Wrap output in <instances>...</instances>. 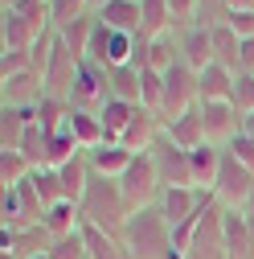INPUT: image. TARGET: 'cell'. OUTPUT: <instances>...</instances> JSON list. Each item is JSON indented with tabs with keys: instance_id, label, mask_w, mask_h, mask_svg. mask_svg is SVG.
<instances>
[{
	"instance_id": "cell-22",
	"label": "cell",
	"mask_w": 254,
	"mask_h": 259,
	"mask_svg": "<svg viewBox=\"0 0 254 259\" xmlns=\"http://www.w3.org/2000/svg\"><path fill=\"white\" fill-rule=\"evenodd\" d=\"M234 82H238L234 70H226V66H217V62H209V66L201 70V103H230Z\"/></svg>"
},
{
	"instance_id": "cell-21",
	"label": "cell",
	"mask_w": 254,
	"mask_h": 259,
	"mask_svg": "<svg viewBox=\"0 0 254 259\" xmlns=\"http://www.w3.org/2000/svg\"><path fill=\"white\" fill-rule=\"evenodd\" d=\"M78 231H82V243H86V255H90V259H132V255H127V247H123V239L107 235L103 226L82 222Z\"/></svg>"
},
{
	"instance_id": "cell-37",
	"label": "cell",
	"mask_w": 254,
	"mask_h": 259,
	"mask_svg": "<svg viewBox=\"0 0 254 259\" xmlns=\"http://www.w3.org/2000/svg\"><path fill=\"white\" fill-rule=\"evenodd\" d=\"M94 21H99V17H94V13H86V17H78L74 25H66V29H61V41H66L78 58H86V46H90V33H94Z\"/></svg>"
},
{
	"instance_id": "cell-19",
	"label": "cell",
	"mask_w": 254,
	"mask_h": 259,
	"mask_svg": "<svg viewBox=\"0 0 254 259\" xmlns=\"http://www.w3.org/2000/svg\"><path fill=\"white\" fill-rule=\"evenodd\" d=\"M66 127H70V136L78 140V148H82V152H90V148L107 144V127H103V119L94 115V111H78V107H70Z\"/></svg>"
},
{
	"instance_id": "cell-42",
	"label": "cell",
	"mask_w": 254,
	"mask_h": 259,
	"mask_svg": "<svg viewBox=\"0 0 254 259\" xmlns=\"http://www.w3.org/2000/svg\"><path fill=\"white\" fill-rule=\"evenodd\" d=\"M238 165H246V169H254V136H246V132H238L234 140H230V148H226Z\"/></svg>"
},
{
	"instance_id": "cell-15",
	"label": "cell",
	"mask_w": 254,
	"mask_h": 259,
	"mask_svg": "<svg viewBox=\"0 0 254 259\" xmlns=\"http://www.w3.org/2000/svg\"><path fill=\"white\" fill-rule=\"evenodd\" d=\"M160 132H164L160 115H156V111H148V107H136V115H132V123L123 127L119 144H123L127 152H148V148L156 144V136H160Z\"/></svg>"
},
{
	"instance_id": "cell-4",
	"label": "cell",
	"mask_w": 254,
	"mask_h": 259,
	"mask_svg": "<svg viewBox=\"0 0 254 259\" xmlns=\"http://www.w3.org/2000/svg\"><path fill=\"white\" fill-rule=\"evenodd\" d=\"M213 198H217L221 210H242L246 214V206L254 198V169L238 165V160L226 152L221 156V169H217V181H213Z\"/></svg>"
},
{
	"instance_id": "cell-14",
	"label": "cell",
	"mask_w": 254,
	"mask_h": 259,
	"mask_svg": "<svg viewBox=\"0 0 254 259\" xmlns=\"http://www.w3.org/2000/svg\"><path fill=\"white\" fill-rule=\"evenodd\" d=\"M53 247V235L45 226H17L5 231V259H37Z\"/></svg>"
},
{
	"instance_id": "cell-5",
	"label": "cell",
	"mask_w": 254,
	"mask_h": 259,
	"mask_svg": "<svg viewBox=\"0 0 254 259\" xmlns=\"http://www.w3.org/2000/svg\"><path fill=\"white\" fill-rule=\"evenodd\" d=\"M119 189H123L127 206H132V214L160 202V189H164V185H160V177H156V165H152L148 152H136V160H132L127 173L119 177Z\"/></svg>"
},
{
	"instance_id": "cell-16",
	"label": "cell",
	"mask_w": 254,
	"mask_h": 259,
	"mask_svg": "<svg viewBox=\"0 0 254 259\" xmlns=\"http://www.w3.org/2000/svg\"><path fill=\"white\" fill-rule=\"evenodd\" d=\"M226 259H254V222L242 210H226Z\"/></svg>"
},
{
	"instance_id": "cell-31",
	"label": "cell",
	"mask_w": 254,
	"mask_h": 259,
	"mask_svg": "<svg viewBox=\"0 0 254 259\" xmlns=\"http://www.w3.org/2000/svg\"><path fill=\"white\" fill-rule=\"evenodd\" d=\"M180 62V46H176V33H164V37H152L148 46V70H160L168 74L172 66Z\"/></svg>"
},
{
	"instance_id": "cell-40",
	"label": "cell",
	"mask_w": 254,
	"mask_h": 259,
	"mask_svg": "<svg viewBox=\"0 0 254 259\" xmlns=\"http://www.w3.org/2000/svg\"><path fill=\"white\" fill-rule=\"evenodd\" d=\"M230 103L238 107V115H254V74H238Z\"/></svg>"
},
{
	"instance_id": "cell-30",
	"label": "cell",
	"mask_w": 254,
	"mask_h": 259,
	"mask_svg": "<svg viewBox=\"0 0 254 259\" xmlns=\"http://www.w3.org/2000/svg\"><path fill=\"white\" fill-rule=\"evenodd\" d=\"M132 115H136V103H123V99H107L99 107V119L107 127V144H119V136H123V127L132 123Z\"/></svg>"
},
{
	"instance_id": "cell-13",
	"label": "cell",
	"mask_w": 254,
	"mask_h": 259,
	"mask_svg": "<svg viewBox=\"0 0 254 259\" xmlns=\"http://www.w3.org/2000/svg\"><path fill=\"white\" fill-rule=\"evenodd\" d=\"M78 62H82V58L57 37V41H53V54H49V66H45V91L57 95V99H66L70 87H74V74H78Z\"/></svg>"
},
{
	"instance_id": "cell-35",
	"label": "cell",
	"mask_w": 254,
	"mask_h": 259,
	"mask_svg": "<svg viewBox=\"0 0 254 259\" xmlns=\"http://www.w3.org/2000/svg\"><path fill=\"white\" fill-rule=\"evenodd\" d=\"M45 152H49V165L61 169V165H66V160H74L82 148H78V140L70 136V127H61V132H49V136H45Z\"/></svg>"
},
{
	"instance_id": "cell-24",
	"label": "cell",
	"mask_w": 254,
	"mask_h": 259,
	"mask_svg": "<svg viewBox=\"0 0 254 259\" xmlns=\"http://www.w3.org/2000/svg\"><path fill=\"white\" fill-rule=\"evenodd\" d=\"M94 17L119 33H140V0H107Z\"/></svg>"
},
{
	"instance_id": "cell-43",
	"label": "cell",
	"mask_w": 254,
	"mask_h": 259,
	"mask_svg": "<svg viewBox=\"0 0 254 259\" xmlns=\"http://www.w3.org/2000/svg\"><path fill=\"white\" fill-rule=\"evenodd\" d=\"M226 25L234 29L242 41H246V37H254V9H238V13H230V17H226Z\"/></svg>"
},
{
	"instance_id": "cell-32",
	"label": "cell",
	"mask_w": 254,
	"mask_h": 259,
	"mask_svg": "<svg viewBox=\"0 0 254 259\" xmlns=\"http://www.w3.org/2000/svg\"><path fill=\"white\" fill-rule=\"evenodd\" d=\"M33 189L41 193V202H45V210L49 206H57V202H66V189H61V173L53 169V165H41V169H33Z\"/></svg>"
},
{
	"instance_id": "cell-49",
	"label": "cell",
	"mask_w": 254,
	"mask_h": 259,
	"mask_svg": "<svg viewBox=\"0 0 254 259\" xmlns=\"http://www.w3.org/2000/svg\"><path fill=\"white\" fill-rule=\"evenodd\" d=\"M246 214H250V218H254V198H250V206H246Z\"/></svg>"
},
{
	"instance_id": "cell-23",
	"label": "cell",
	"mask_w": 254,
	"mask_h": 259,
	"mask_svg": "<svg viewBox=\"0 0 254 259\" xmlns=\"http://www.w3.org/2000/svg\"><path fill=\"white\" fill-rule=\"evenodd\" d=\"M209 37H213V62L217 66H226L234 74H242V62H238V50H242V37L234 29L221 21V25H209Z\"/></svg>"
},
{
	"instance_id": "cell-18",
	"label": "cell",
	"mask_w": 254,
	"mask_h": 259,
	"mask_svg": "<svg viewBox=\"0 0 254 259\" xmlns=\"http://www.w3.org/2000/svg\"><path fill=\"white\" fill-rule=\"evenodd\" d=\"M86 160H90V173H99V177H123L127 173V165L136 160V152H127L123 144H99V148H90L86 152Z\"/></svg>"
},
{
	"instance_id": "cell-25",
	"label": "cell",
	"mask_w": 254,
	"mask_h": 259,
	"mask_svg": "<svg viewBox=\"0 0 254 259\" xmlns=\"http://www.w3.org/2000/svg\"><path fill=\"white\" fill-rule=\"evenodd\" d=\"M0 37H5V50H33V41L41 37L33 25H29L21 13L5 9V21H0Z\"/></svg>"
},
{
	"instance_id": "cell-46",
	"label": "cell",
	"mask_w": 254,
	"mask_h": 259,
	"mask_svg": "<svg viewBox=\"0 0 254 259\" xmlns=\"http://www.w3.org/2000/svg\"><path fill=\"white\" fill-rule=\"evenodd\" d=\"M242 132H246V136H254V115H242Z\"/></svg>"
},
{
	"instance_id": "cell-9",
	"label": "cell",
	"mask_w": 254,
	"mask_h": 259,
	"mask_svg": "<svg viewBox=\"0 0 254 259\" xmlns=\"http://www.w3.org/2000/svg\"><path fill=\"white\" fill-rule=\"evenodd\" d=\"M209 202H217L209 189H193V185H168V189H160V206L164 210V218L172 222V226H180L184 218H193L201 206H209Z\"/></svg>"
},
{
	"instance_id": "cell-29",
	"label": "cell",
	"mask_w": 254,
	"mask_h": 259,
	"mask_svg": "<svg viewBox=\"0 0 254 259\" xmlns=\"http://www.w3.org/2000/svg\"><path fill=\"white\" fill-rule=\"evenodd\" d=\"M78 226H82V210H78V202H57V206L45 210V231H49L53 239L74 235Z\"/></svg>"
},
{
	"instance_id": "cell-10",
	"label": "cell",
	"mask_w": 254,
	"mask_h": 259,
	"mask_svg": "<svg viewBox=\"0 0 254 259\" xmlns=\"http://www.w3.org/2000/svg\"><path fill=\"white\" fill-rule=\"evenodd\" d=\"M201 107V119H205V144H217V148H230V140L242 132V115L234 103H197Z\"/></svg>"
},
{
	"instance_id": "cell-2",
	"label": "cell",
	"mask_w": 254,
	"mask_h": 259,
	"mask_svg": "<svg viewBox=\"0 0 254 259\" xmlns=\"http://www.w3.org/2000/svg\"><path fill=\"white\" fill-rule=\"evenodd\" d=\"M78 210H82V222L103 226V231L115 235V239H123L127 218H132V206H127L119 181H115V177H99V173H90V185H86V193H82Z\"/></svg>"
},
{
	"instance_id": "cell-38",
	"label": "cell",
	"mask_w": 254,
	"mask_h": 259,
	"mask_svg": "<svg viewBox=\"0 0 254 259\" xmlns=\"http://www.w3.org/2000/svg\"><path fill=\"white\" fill-rule=\"evenodd\" d=\"M13 13H21L37 33H49V0H21V5H13Z\"/></svg>"
},
{
	"instance_id": "cell-33",
	"label": "cell",
	"mask_w": 254,
	"mask_h": 259,
	"mask_svg": "<svg viewBox=\"0 0 254 259\" xmlns=\"http://www.w3.org/2000/svg\"><path fill=\"white\" fill-rule=\"evenodd\" d=\"M25 160H29V165H33V169H41V165H49V152H45V127L33 119V123H29L25 127V136H21V148H17Z\"/></svg>"
},
{
	"instance_id": "cell-11",
	"label": "cell",
	"mask_w": 254,
	"mask_h": 259,
	"mask_svg": "<svg viewBox=\"0 0 254 259\" xmlns=\"http://www.w3.org/2000/svg\"><path fill=\"white\" fill-rule=\"evenodd\" d=\"M5 87V107H17V111H33V107H41V99H45V78L37 74V70H21V74H13V78H0Z\"/></svg>"
},
{
	"instance_id": "cell-41",
	"label": "cell",
	"mask_w": 254,
	"mask_h": 259,
	"mask_svg": "<svg viewBox=\"0 0 254 259\" xmlns=\"http://www.w3.org/2000/svg\"><path fill=\"white\" fill-rule=\"evenodd\" d=\"M21 70H33V62H29V50H5L0 58V78H13Z\"/></svg>"
},
{
	"instance_id": "cell-7",
	"label": "cell",
	"mask_w": 254,
	"mask_h": 259,
	"mask_svg": "<svg viewBox=\"0 0 254 259\" xmlns=\"http://www.w3.org/2000/svg\"><path fill=\"white\" fill-rule=\"evenodd\" d=\"M184 259H226V210H221L217 202L205 206L201 226H197L193 243H188Z\"/></svg>"
},
{
	"instance_id": "cell-51",
	"label": "cell",
	"mask_w": 254,
	"mask_h": 259,
	"mask_svg": "<svg viewBox=\"0 0 254 259\" xmlns=\"http://www.w3.org/2000/svg\"><path fill=\"white\" fill-rule=\"evenodd\" d=\"M250 222H254V218H250Z\"/></svg>"
},
{
	"instance_id": "cell-48",
	"label": "cell",
	"mask_w": 254,
	"mask_h": 259,
	"mask_svg": "<svg viewBox=\"0 0 254 259\" xmlns=\"http://www.w3.org/2000/svg\"><path fill=\"white\" fill-rule=\"evenodd\" d=\"M0 5H5V9H13V5H21V0H0Z\"/></svg>"
},
{
	"instance_id": "cell-12",
	"label": "cell",
	"mask_w": 254,
	"mask_h": 259,
	"mask_svg": "<svg viewBox=\"0 0 254 259\" xmlns=\"http://www.w3.org/2000/svg\"><path fill=\"white\" fill-rule=\"evenodd\" d=\"M176 33V46H180V62L184 66H193L197 74L213 62V37H209V25H180V29H172Z\"/></svg>"
},
{
	"instance_id": "cell-8",
	"label": "cell",
	"mask_w": 254,
	"mask_h": 259,
	"mask_svg": "<svg viewBox=\"0 0 254 259\" xmlns=\"http://www.w3.org/2000/svg\"><path fill=\"white\" fill-rule=\"evenodd\" d=\"M148 156H152V165H156V177H160V185L168 189V185H193V169H188V152L184 148H176L164 132L156 136V144L148 148ZM197 189V185H193Z\"/></svg>"
},
{
	"instance_id": "cell-28",
	"label": "cell",
	"mask_w": 254,
	"mask_h": 259,
	"mask_svg": "<svg viewBox=\"0 0 254 259\" xmlns=\"http://www.w3.org/2000/svg\"><path fill=\"white\" fill-rule=\"evenodd\" d=\"M37 119V107L33 111H17V107H0V148H21V136L25 127Z\"/></svg>"
},
{
	"instance_id": "cell-26",
	"label": "cell",
	"mask_w": 254,
	"mask_h": 259,
	"mask_svg": "<svg viewBox=\"0 0 254 259\" xmlns=\"http://www.w3.org/2000/svg\"><path fill=\"white\" fill-rule=\"evenodd\" d=\"M107 78H111V99H123V103H136V107H140L144 70H136V66H115V70H107Z\"/></svg>"
},
{
	"instance_id": "cell-50",
	"label": "cell",
	"mask_w": 254,
	"mask_h": 259,
	"mask_svg": "<svg viewBox=\"0 0 254 259\" xmlns=\"http://www.w3.org/2000/svg\"><path fill=\"white\" fill-rule=\"evenodd\" d=\"M37 259H49V255H37Z\"/></svg>"
},
{
	"instance_id": "cell-34",
	"label": "cell",
	"mask_w": 254,
	"mask_h": 259,
	"mask_svg": "<svg viewBox=\"0 0 254 259\" xmlns=\"http://www.w3.org/2000/svg\"><path fill=\"white\" fill-rule=\"evenodd\" d=\"M29 177H33V165H29L17 148H0V181H5V189L21 185V181H29Z\"/></svg>"
},
{
	"instance_id": "cell-3",
	"label": "cell",
	"mask_w": 254,
	"mask_h": 259,
	"mask_svg": "<svg viewBox=\"0 0 254 259\" xmlns=\"http://www.w3.org/2000/svg\"><path fill=\"white\" fill-rule=\"evenodd\" d=\"M201 103V74L193 66H184V62H176V66L164 74V103H160V123H172L180 119L184 111H193Z\"/></svg>"
},
{
	"instance_id": "cell-47",
	"label": "cell",
	"mask_w": 254,
	"mask_h": 259,
	"mask_svg": "<svg viewBox=\"0 0 254 259\" xmlns=\"http://www.w3.org/2000/svg\"><path fill=\"white\" fill-rule=\"evenodd\" d=\"M103 5H107V0H86V9H90V13H99Z\"/></svg>"
},
{
	"instance_id": "cell-6",
	"label": "cell",
	"mask_w": 254,
	"mask_h": 259,
	"mask_svg": "<svg viewBox=\"0 0 254 259\" xmlns=\"http://www.w3.org/2000/svg\"><path fill=\"white\" fill-rule=\"evenodd\" d=\"M107 99H111V78H107V70L94 66L90 58H82V62H78V74H74V87H70V95H66V103L78 107V111H94V115H99V107H103Z\"/></svg>"
},
{
	"instance_id": "cell-20",
	"label": "cell",
	"mask_w": 254,
	"mask_h": 259,
	"mask_svg": "<svg viewBox=\"0 0 254 259\" xmlns=\"http://www.w3.org/2000/svg\"><path fill=\"white\" fill-rule=\"evenodd\" d=\"M221 156H226V148H217V144H201V148L188 152V169H193V185H197V189H209V193H213Z\"/></svg>"
},
{
	"instance_id": "cell-27",
	"label": "cell",
	"mask_w": 254,
	"mask_h": 259,
	"mask_svg": "<svg viewBox=\"0 0 254 259\" xmlns=\"http://www.w3.org/2000/svg\"><path fill=\"white\" fill-rule=\"evenodd\" d=\"M57 173H61L66 202H82V193H86V185H90V160H86V152H78L74 160H66Z\"/></svg>"
},
{
	"instance_id": "cell-45",
	"label": "cell",
	"mask_w": 254,
	"mask_h": 259,
	"mask_svg": "<svg viewBox=\"0 0 254 259\" xmlns=\"http://www.w3.org/2000/svg\"><path fill=\"white\" fill-rule=\"evenodd\" d=\"M230 5V13H238V9H254V0H226Z\"/></svg>"
},
{
	"instance_id": "cell-36",
	"label": "cell",
	"mask_w": 254,
	"mask_h": 259,
	"mask_svg": "<svg viewBox=\"0 0 254 259\" xmlns=\"http://www.w3.org/2000/svg\"><path fill=\"white\" fill-rule=\"evenodd\" d=\"M66 119H70V103L57 99V95H45L41 107H37V123L45 127V136H49V132H61V127H66Z\"/></svg>"
},
{
	"instance_id": "cell-17",
	"label": "cell",
	"mask_w": 254,
	"mask_h": 259,
	"mask_svg": "<svg viewBox=\"0 0 254 259\" xmlns=\"http://www.w3.org/2000/svg\"><path fill=\"white\" fill-rule=\"evenodd\" d=\"M164 136H168L176 148H184V152L201 148V144H205V119H201V107H193V111H184L180 119L164 123Z\"/></svg>"
},
{
	"instance_id": "cell-1",
	"label": "cell",
	"mask_w": 254,
	"mask_h": 259,
	"mask_svg": "<svg viewBox=\"0 0 254 259\" xmlns=\"http://www.w3.org/2000/svg\"><path fill=\"white\" fill-rule=\"evenodd\" d=\"M123 247L132 259H184L172 247V222L164 218L160 206H144L127 218V231H123Z\"/></svg>"
},
{
	"instance_id": "cell-39",
	"label": "cell",
	"mask_w": 254,
	"mask_h": 259,
	"mask_svg": "<svg viewBox=\"0 0 254 259\" xmlns=\"http://www.w3.org/2000/svg\"><path fill=\"white\" fill-rule=\"evenodd\" d=\"M49 259H90L86 255V243H82V231L66 235V239H53V247L45 251Z\"/></svg>"
},
{
	"instance_id": "cell-44",
	"label": "cell",
	"mask_w": 254,
	"mask_h": 259,
	"mask_svg": "<svg viewBox=\"0 0 254 259\" xmlns=\"http://www.w3.org/2000/svg\"><path fill=\"white\" fill-rule=\"evenodd\" d=\"M168 9H172V21H176V29L197 21V0H168Z\"/></svg>"
}]
</instances>
